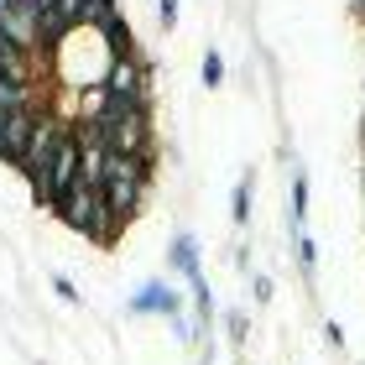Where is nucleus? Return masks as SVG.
Instances as JSON below:
<instances>
[{
	"label": "nucleus",
	"mask_w": 365,
	"mask_h": 365,
	"mask_svg": "<svg viewBox=\"0 0 365 365\" xmlns=\"http://www.w3.org/2000/svg\"><path fill=\"white\" fill-rule=\"evenodd\" d=\"M99 141L110 146V152H125V157H141V152H157V136H152V115H146V105L115 115V120L94 125Z\"/></svg>",
	"instance_id": "4"
},
{
	"label": "nucleus",
	"mask_w": 365,
	"mask_h": 365,
	"mask_svg": "<svg viewBox=\"0 0 365 365\" xmlns=\"http://www.w3.org/2000/svg\"><path fill=\"white\" fill-rule=\"evenodd\" d=\"M47 120V110H11L0 115V162H11V168H21L31 136H37V125Z\"/></svg>",
	"instance_id": "8"
},
{
	"label": "nucleus",
	"mask_w": 365,
	"mask_h": 365,
	"mask_svg": "<svg viewBox=\"0 0 365 365\" xmlns=\"http://www.w3.org/2000/svg\"><path fill=\"white\" fill-rule=\"evenodd\" d=\"M0 31L26 47V53H47V37H42V6L37 0H0Z\"/></svg>",
	"instance_id": "6"
},
{
	"label": "nucleus",
	"mask_w": 365,
	"mask_h": 365,
	"mask_svg": "<svg viewBox=\"0 0 365 365\" xmlns=\"http://www.w3.org/2000/svg\"><path fill=\"white\" fill-rule=\"evenodd\" d=\"M63 136H68V125L63 120H53V115H47V120L37 125V136H31V146H26V157H21V173L31 178V188H37V182L53 173V162H58V146H63Z\"/></svg>",
	"instance_id": "7"
},
{
	"label": "nucleus",
	"mask_w": 365,
	"mask_h": 365,
	"mask_svg": "<svg viewBox=\"0 0 365 365\" xmlns=\"http://www.w3.org/2000/svg\"><path fill=\"white\" fill-rule=\"evenodd\" d=\"M360 16H365V0H360Z\"/></svg>",
	"instance_id": "21"
},
{
	"label": "nucleus",
	"mask_w": 365,
	"mask_h": 365,
	"mask_svg": "<svg viewBox=\"0 0 365 365\" xmlns=\"http://www.w3.org/2000/svg\"><path fill=\"white\" fill-rule=\"evenodd\" d=\"M204 84H209V89L225 84V58H220V53H204Z\"/></svg>",
	"instance_id": "15"
},
{
	"label": "nucleus",
	"mask_w": 365,
	"mask_h": 365,
	"mask_svg": "<svg viewBox=\"0 0 365 365\" xmlns=\"http://www.w3.org/2000/svg\"><path fill=\"white\" fill-rule=\"evenodd\" d=\"M324 334H329V344H339V350H344V329H339L334 319H329V324H324Z\"/></svg>",
	"instance_id": "20"
},
{
	"label": "nucleus",
	"mask_w": 365,
	"mask_h": 365,
	"mask_svg": "<svg viewBox=\"0 0 365 365\" xmlns=\"http://www.w3.org/2000/svg\"><path fill=\"white\" fill-rule=\"evenodd\" d=\"M292 251H297V272H303V277L319 272V245L308 240V230H292Z\"/></svg>",
	"instance_id": "12"
},
{
	"label": "nucleus",
	"mask_w": 365,
	"mask_h": 365,
	"mask_svg": "<svg viewBox=\"0 0 365 365\" xmlns=\"http://www.w3.org/2000/svg\"><path fill=\"white\" fill-rule=\"evenodd\" d=\"M256 303H272V277H256Z\"/></svg>",
	"instance_id": "19"
},
{
	"label": "nucleus",
	"mask_w": 365,
	"mask_h": 365,
	"mask_svg": "<svg viewBox=\"0 0 365 365\" xmlns=\"http://www.w3.org/2000/svg\"><path fill=\"white\" fill-rule=\"evenodd\" d=\"M105 89H110L115 99H141V105H146V63H141V58H115Z\"/></svg>",
	"instance_id": "9"
},
{
	"label": "nucleus",
	"mask_w": 365,
	"mask_h": 365,
	"mask_svg": "<svg viewBox=\"0 0 365 365\" xmlns=\"http://www.w3.org/2000/svg\"><path fill=\"white\" fill-rule=\"evenodd\" d=\"M230 209H235V225H251V173L235 182V204Z\"/></svg>",
	"instance_id": "14"
},
{
	"label": "nucleus",
	"mask_w": 365,
	"mask_h": 365,
	"mask_svg": "<svg viewBox=\"0 0 365 365\" xmlns=\"http://www.w3.org/2000/svg\"><path fill=\"white\" fill-rule=\"evenodd\" d=\"M168 261L182 272V282L193 287V313H198V324H209L214 319V292H209V282H204V261H198V240L188 235V230H178L173 245H168Z\"/></svg>",
	"instance_id": "5"
},
{
	"label": "nucleus",
	"mask_w": 365,
	"mask_h": 365,
	"mask_svg": "<svg viewBox=\"0 0 365 365\" xmlns=\"http://www.w3.org/2000/svg\"><path fill=\"white\" fill-rule=\"evenodd\" d=\"M178 6H182V0H157V11H162V26H178Z\"/></svg>",
	"instance_id": "17"
},
{
	"label": "nucleus",
	"mask_w": 365,
	"mask_h": 365,
	"mask_svg": "<svg viewBox=\"0 0 365 365\" xmlns=\"http://www.w3.org/2000/svg\"><path fill=\"white\" fill-rule=\"evenodd\" d=\"M308 225V173L297 168L292 173V230H303Z\"/></svg>",
	"instance_id": "13"
},
{
	"label": "nucleus",
	"mask_w": 365,
	"mask_h": 365,
	"mask_svg": "<svg viewBox=\"0 0 365 365\" xmlns=\"http://www.w3.org/2000/svg\"><path fill=\"white\" fill-rule=\"evenodd\" d=\"M152 168H157V152H141V157H125V152H110L105 162V178H99V193H105V204L115 220H130V214L141 209L146 198V182H152Z\"/></svg>",
	"instance_id": "2"
},
{
	"label": "nucleus",
	"mask_w": 365,
	"mask_h": 365,
	"mask_svg": "<svg viewBox=\"0 0 365 365\" xmlns=\"http://www.w3.org/2000/svg\"><path fill=\"white\" fill-rule=\"evenodd\" d=\"M130 313H162V319H182V297L168 282H146V287L130 292Z\"/></svg>",
	"instance_id": "10"
},
{
	"label": "nucleus",
	"mask_w": 365,
	"mask_h": 365,
	"mask_svg": "<svg viewBox=\"0 0 365 365\" xmlns=\"http://www.w3.org/2000/svg\"><path fill=\"white\" fill-rule=\"evenodd\" d=\"M225 329H230V339H235V344H245V313H230Z\"/></svg>",
	"instance_id": "16"
},
{
	"label": "nucleus",
	"mask_w": 365,
	"mask_h": 365,
	"mask_svg": "<svg viewBox=\"0 0 365 365\" xmlns=\"http://www.w3.org/2000/svg\"><path fill=\"white\" fill-rule=\"evenodd\" d=\"M53 287H58L63 297H68V303H78V287H73V282H68V277H53Z\"/></svg>",
	"instance_id": "18"
},
{
	"label": "nucleus",
	"mask_w": 365,
	"mask_h": 365,
	"mask_svg": "<svg viewBox=\"0 0 365 365\" xmlns=\"http://www.w3.org/2000/svg\"><path fill=\"white\" fill-rule=\"evenodd\" d=\"M110 63H115V47L99 37V26H73L68 37L53 47V73L73 89H94L110 78Z\"/></svg>",
	"instance_id": "1"
},
{
	"label": "nucleus",
	"mask_w": 365,
	"mask_h": 365,
	"mask_svg": "<svg viewBox=\"0 0 365 365\" xmlns=\"http://www.w3.org/2000/svg\"><path fill=\"white\" fill-rule=\"evenodd\" d=\"M53 214H63V225L78 230V235H89L94 245H115V240H120V220L110 214V204H105L99 188H84V182H78Z\"/></svg>",
	"instance_id": "3"
},
{
	"label": "nucleus",
	"mask_w": 365,
	"mask_h": 365,
	"mask_svg": "<svg viewBox=\"0 0 365 365\" xmlns=\"http://www.w3.org/2000/svg\"><path fill=\"white\" fill-rule=\"evenodd\" d=\"M99 37L115 47V58H136V37H130V26H125V16H120V11L99 21Z\"/></svg>",
	"instance_id": "11"
}]
</instances>
